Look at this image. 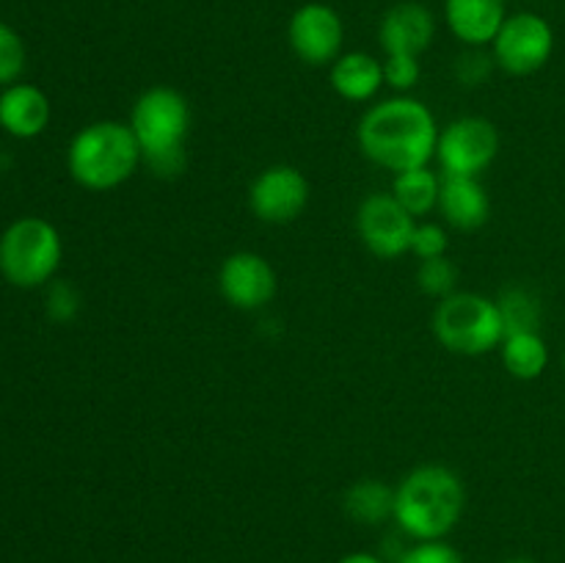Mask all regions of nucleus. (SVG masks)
<instances>
[{
    "mask_svg": "<svg viewBox=\"0 0 565 563\" xmlns=\"http://www.w3.org/2000/svg\"><path fill=\"white\" fill-rule=\"evenodd\" d=\"M356 141L370 163L401 174L430 166L439 144V125L428 105L401 94L373 105L362 116Z\"/></svg>",
    "mask_w": 565,
    "mask_h": 563,
    "instance_id": "obj_1",
    "label": "nucleus"
},
{
    "mask_svg": "<svg viewBox=\"0 0 565 563\" xmlns=\"http://www.w3.org/2000/svg\"><path fill=\"white\" fill-rule=\"evenodd\" d=\"M467 508L463 480L441 464H419L395 486V524L412 541H439Z\"/></svg>",
    "mask_w": 565,
    "mask_h": 563,
    "instance_id": "obj_2",
    "label": "nucleus"
},
{
    "mask_svg": "<svg viewBox=\"0 0 565 563\" xmlns=\"http://www.w3.org/2000/svg\"><path fill=\"white\" fill-rule=\"evenodd\" d=\"M191 119V105L171 86L147 88L132 105L127 125L141 147L143 166L160 180H174L185 171Z\"/></svg>",
    "mask_w": 565,
    "mask_h": 563,
    "instance_id": "obj_3",
    "label": "nucleus"
},
{
    "mask_svg": "<svg viewBox=\"0 0 565 563\" xmlns=\"http://www.w3.org/2000/svg\"><path fill=\"white\" fill-rule=\"evenodd\" d=\"M141 147L127 121L99 119L83 127L70 144L66 169L86 191H114L141 166Z\"/></svg>",
    "mask_w": 565,
    "mask_h": 563,
    "instance_id": "obj_4",
    "label": "nucleus"
},
{
    "mask_svg": "<svg viewBox=\"0 0 565 563\" xmlns=\"http://www.w3.org/2000/svg\"><path fill=\"white\" fill-rule=\"evenodd\" d=\"M64 241L50 221L25 215L0 235V274L22 290L44 287L58 274Z\"/></svg>",
    "mask_w": 565,
    "mask_h": 563,
    "instance_id": "obj_5",
    "label": "nucleus"
},
{
    "mask_svg": "<svg viewBox=\"0 0 565 563\" xmlns=\"http://www.w3.org/2000/svg\"><path fill=\"white\" fill-rule=\"evenodd\" d=\"M434 334L441 348L461 357H483L505 340L500 309L494 298L458 290L441 298L434 312Z\"/></svg>",
    "mask_w": 565,
    "mask_h": 563,
    "instance_id": "obj_6",
    "label": "nucleus"
},
{
    "mask_svg": "<svg viewBox=\"0 0 565 563\" xmlns=\"http://www.w3.org/2000/svg\"><path fill=\"white\" fill-rule=\"evenodd\" d=\"M500 155V130L483 116H461L439 130L436 160L441 174L480 177Z\"/></svg>",
    "mask_w": 565,
    "mask_h": 563,
    "instance_id": "obj_7",
    "label": "nucleus"
},
{
    "mask_svg": "<svg viewBox=\"0 0 565 563\" xmlns=\"http://www.w3.org/2000/svg\"><path fill=\"white\" fill-rule=\"evenodd\" d=\"M555 50V31L550 22L535 11H519V14H508L502 22L500 33L491 42V55L500 70L508 75H533V72L544 70Z\"/></svg>",
    "mask_w": 565,
    "mask_h": 563,
    "instance_id": "obj_8",
    "label": "nucleus"
},
{
    "mask_svg": "<svg viewBox=\"0 0 565 563\" xmlns=\"http://www.w3.org/2000/svg\"><path fill=\"white\" fill-rule=\"evenodd\" d=\"M417 219L392 193H370L356 213V230L364 248L381 259H397L412 252Z\"/></svg>",
    "mask_w": 565,
    "mask_h": 563,
    "instance_id": "obj_9",
    "label": "nucleus"
},
{
    "mask_svg": "<svg viewBox=\"0 0 565 563\" xmlns=\"http://www.w3.org/2000/svg\"><path fill=\"white\" fill-rule=\"evenodd\" d=\"M309 204V180L290 163L259 171L248 188V208L263 224H292Z\"/></svg>",
    "mask_w": 565,
    "mask_h": 563,
    "instance_id": "obj_10",
    "label": "nucleus"
},
{
    "mask_svg": "<svg viewBox=\"0 0 565 563\" xmlns=\"http://www.w3.org/2000/svg\"><path fill=\"white\" fill-rule=\"evenodd\" d=\"M287 42L303 64L329 66L342 55L345 25L329 3H303L292 11Z\"/></svg>",
    "mask_w": 565,
    "mask_h": 563,
    "instance_id": "obj_11",
    "label": "nucleus"
},
{
    "mask_svg": "<svg viewBox=\"0 0 565 563\" xmlns=\"http://www.w3.org/2000/svg\"><path fill=\"white\" fill-rule=\"evenodd\" d=\"M215 282H218V293L224 296V301L243 312L268 307L279 290L274 265L257 252H232L221 263Z\"/></svg>",
    "mask_w": 565,
    "mask_h": 563,
    "instance_id": "obj_12",
    "label": "nucleus"
},
{
    "mask_svg": "<svg viewBox=\"0 0 565 563\" xmlns=\"http://www.w3.org/2000/svg\"><path fill=\"white\" fill-rule=\"evenodd\" d=\"M436 39L434 11L417 0L395 3L379 25V42L386 55H423Z\"/></svg>",
    "mask_w": 565,
    "mask_h": 563,
    "instance_id": "obj_13",
    "label": "nucleus"
},
{
    "mask_svg": "<svg viewBox=\"0 0 565 563\" xmlns=\"http://www.w3.org/2000/svg\"><path fill=\"white\" fill-rule=\"evenodd\" d=\"M505 20V0H445V22L463 47L491 44Z\"/></svg>",
    "mask_w": 565,
    "mask_h": 563,
    "instance_id": "obj_14",
    "label": "nucleus"
},
{
    "mask_svg": "<svg viewBox=\"0 0 565 563\" xmlns=\"http://www.w3.org/2000/svg\"><path fill=\"white\" fill-rule=\"evenodd\" d=\"M50 99L33 83H11L0 94V127L14 138H36L50 125Z\"/></svg>",
    "mask_w": 565,
    "mask_h": 563,
    "instance_id": "obj_15",
    "label": "nucleus"
},
{
    "mask_svg": "<svg viewBox=\"0 0 565 563\" xmlns=\"http://www.w3.org/2000/svg\"><path fill=\"white\" fill-rule=\"evenodd\" d=\"M439 213L452 230L475 232L489 221L491 202L478 177L441 174Z\"/></svg>",
    "mask_w": 565,
    "mask_h": 563,
    "instance_id": "obj_16",
    "label": "nucleus"
},
{
    "mask_svg": "<svg viewBox=\"0 0 565 563\" xmlns=\"http://www.w3.org/2000/svg\"><path fill=\"white\" fill-rule=\"evenodd\" d=\"M329 81L348 103H370L384 86V64L364 50H351L331 64Z\"/></svg>",
    "mask_w": 565,
    "mask_h": 563,
    "instance_id": "obj_17",
    "label": "nucleus"
},
{
    "mask_svg": "<svg viewBox=\"0 0 565 563\" xmlns=\"http://www.w3.org/2000/svg\"><path fill=\"white\" fill-rule=\"evenodd\" d=\"M342 508L356 524L379 528L395 519V486L379 478L356 480L342 495Z\"/></svg>",
    "mask_w": 565,
    "mask_h": 563,
    "instance_id": "obj_18",
    "label": "nucleus"
},
{
    "mask_svg": "<svg viewBox=\"0 0 565 563\" xmlns=\"http://www.w3.org/2000/svg\"><path fill=\"white\" fill-rule=\"evenodd\" d=\"M392 196L414 215V219H425L434 210H439V193H441V177L436 174L430 166L423 169L401 171L392 180Z\"/></svg>",
    "mask_w": 565,
    "mask_h": 563,
    "instance_id": "obj_19",
    "label": "nucleus"
},
{
    "mask_svg": "<svg viewBox=\"0 0 565 563\" xmlns=\"http://www.w3.org/2000/svg\"><path fill=\"white\" fill-rule=\"evenodd\" d=\"M500 348H502V364H505L508 373L519 381L541 379L546 364H550V348H546L541 331L508 334Z\"/></svg>",
    "mask_w": 565,
    "mask_h": 563,
    "instance_id": "obj_20",
    "label": "nucleus"
},
{
    "mask_svg": "<svg viewBox=\"0 0 565 563\" xmlns=\"http://www.w3.org/2000/svg\"><path fill=\"white\" fill-rule=\"evenodd\" d=\"M497 309H500L502 326L508 334H522V331H541V320H544V307L541 298L535 296L530 287L511 285L494 298Z\"/></svg>",
    "mask_w": 565,
    "mask_h": 563,
    "instance_id": "obj_21",
    "label": "nucleus"
},
{
    "mask_svg": "<svg viewBox=\"0 0 565 563\" xmlns=\"http://www.w3.org/2000/svg\"><path fill=\"white\" fill-rule=\"evenodd\" d=\"M417 287L430 298H447L458 293V268L450 257H434L423 259L417 268Z\"/></svg>",
    "mask_w": 565,
    "mask_h": 563,
    "instance_id": "obj_22",
    "label": "nucleus"
},
{
    "mask_svg": "<svg viewBox=\"0 0 565 563\" xmlns=\"http://www.w3.org/2000/svg\"><path fill=\"white\" fill-rule=\"evenodd\" d=\"M44 309L55 323H72L81 315V293L72 282L53 279L47 285V296H44Z\"/></svg>",
    "mask_w": 565,
    "mask_h": 563,
    "instance_id": "obj_23",
    "label": "nucleus"
},
{
    "mask_svg": "<svg viewBox=\"0 0 565 563\" xmlns=\"http://www.w3.org/2000/svg\"><path fill=\"white\" fill-rule=\"evenodd\" d=\"M22 70H25V44L14 28L0 22V86L6 88L20 81Z\"/></svg>",
    "mask_w": 565,
    "mask_h": 563,
    "instance_id": "obj_24",
    "label": "nucleus"
},
{
    "mask_svg": "<svg viewBox=\"0 0 565 563\" xmlns=\"http://www.w3.org/2000/svg\"><path fill=\"white\" fill-rule=\"evenodd\" d=\"M491 70H494V55L486 53L483 47H467L456 59V81L463 86H480L483 81H489Z\"/></svg>",
    "mask_w": 565,
    "mask_h": 563,
    "instance_id": "obj_25",
    "label": "nucleus"
},
{
    "mask_svg": "<svg viewBox=\"0 0 565 563\" xmlns=\"http://www.w3.org/2000/svg\"><path fill=\"white\" fill-rule=\"evenodd\" d=\"M447 246H450V237H447V230L436 221H423V224L414 226L412 235V254L423 263V259L445 257Z\"/></svg>",
    "mask_w": 565,
    "mask_h": 563,
    "instance_id": "obj_26",
    "label": "nucleus"
},
{
    "mask_svg": "<svg viewBox=\"0 0 565 563\" xmlns=\"http://www.w3.org/2000/svg\"><path fill=\"white\" fill-rule=\"evenodd\" d=\"M381 64H384V83L395 92H412L417 86L419 75H423L419 55H386Z\"/></svg>",
    "mask_w": 565,
    "mask_h": 563,
    "instance_id": "obj_27",
    "label": "nucleus"
},
{
    "mask_svg": "<svg viewBox=\"0 0 565 563\" xmlns=\"http://www.w3.org/2000/svg\"><path fill=\"white\" fill-rule=\"evenodd\" d=\"M395 563H463V555L445 539L439 541H414L406 546Z\"/></svg>",
    "mask_w": 565,
    "mask_h": 563,
    "instance_id": "obj_28",
    "label": "nucleus"
},
{
    "mask_svg": "<svg viewBox=\"0 0 565 563\" xmlns=\"http://www.w3.org/2000/svg\"><path fill=\"white\" fill-rule=\"evenodd\" d=\"M337 563H386L381 555H373V552H348Z\"/></svg>",
    "mask_w": 565,
    "mask_h": 563,
    "instance_id": "obj_29",
    "label": "nucleus"
},
{
    "mask_svg": "<svg viewBox=\"0 0 565 563\" xmlns=\"http://www.w3.org/2000/svg\"><path fill=\"white\" fill-rule=\"evenodd\" d=\"M505 563H535V561H533V557H522V555H519V557H508Z\"/></svg>",
    "mask_w": 565,
    "mask_h": 563,
    "instance_id": "obj_30",
    "label": "nucleus"
},
{
    "mask_svg": "<svg viewBox=\"0 0 565 563\" xmlns=\"http://www.w3.org/2000/svg\"><path fill=\"white\" fill-rule=\"evenodd\" d=\"M563 368H565V357H563Z\"/></svg>",
    "mask_w": 565,
    "mask_h": 563,
    "instance_id": "obj_31",
    "label": "nucleus"
}]
</instances>
